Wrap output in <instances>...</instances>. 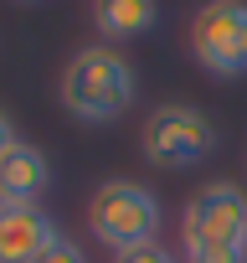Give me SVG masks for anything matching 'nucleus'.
Wrapping results in <instances>:
<instances>
[{
	"label": "nucleus",
	"mask_w": 247,
	"mask_h": 263,
	"mask_svg": "<svg viewBox=\"0 0 247 263\" xmlns=\"http://www.w3.org/2000/svg\"><path fill=\"white\" fill-rule=\"evenodd\" d=\"M186 263H247V196L232 181L201 186L180 212Z\"/></svg>",
	"instance_id": "1"
},
{
	"label": "nucleus",
	"mask_w": 247,
	"mask_h": 263,
	"mask_svg": "<svg viewBox=\"0 0 247 263\" xmlns=\"http://www.w3.org/2000/svg\"><path fill=\"white\" fill-rule=\"evenodd\" d=\"M57 93H62V108L77 124H113V119L129 114L139 83H134V67L113 47H83V52L67 57Z\"/></svg>",
	"instance_id": "2"
},
{
	"label": "nucleus",
	"mask_w": 247,
	"mask_h": 263,
	"mask_svg": "<svg viewBox=\"0 0 247 263\" xmlns=\"http://www.w3.org/2000/svg\"><path fill=\"white\" fill-rule=\"evenodd\" d=\"M160 222H165V206L160 196L145 186V181H103L93 196H88V232L113 248V253H129V248H145L160 237Z\"/></svg>",
	"instance_id": "3"
},
{
	"label": "nucleus",
	"mask_w": 247,
	"mask_h": 263,
	"mask_svg": "<svg viewBox=\"0 0 247 263\" xmlns=\"http://www.w3.org/2000/svg\"><path fill=\"white\" fill-rule=\"evenodd\" d=\"M216 140H221L216 124H211L201 108H191V103H165V108H155V114L145 119V135H139L145 160L160 165V171H191V165L211 160Z\"/></svg>",
	"instance_id": "4"
},
{
	"label": "nucleus",
	"mask_w": 247,
	"mask_h": 263,
	"mask_svg": "<svg viewBox=\"0 0 247 263\" xmlns=\"http://www.w3.org/2000/svg\"><path fill=\"white\" fill-rule=\"evenodd\" d=\"M191 57L211 78H247V0H206L191 21Z\"/></svg>",
	"instance_id": "5"
},
{
	"label": "nucleus",
	"mask_w": 247,
	"mask_h": 263,
	"mask_svg": "<svg viewBox=\"0 0 247 263\" xmlns=\"http://www.w3.org/2000/svg\"><path fill=\"white\" fill-rule=\"evenodd\" d=\"M57 237L62 232H57V222L42 206L0 201V263H36Z\"/></svg>",
	"instance_id": "6"
},
{
	"label": "nucleus",
	"mask_w": 247,
	"mask_h": 263,
	"mask_svg": "<svg viewBox=\"0 0 247 263\" xmlns=\"http://www.w3.org/2000/svg\"><path fill=\"white\" fill-rule=\"evenodd\" d=\"M52 186V165L36 145L16 140L6 155H0V201L16 206H42V191Z\"/></svg>",
	"instance_id": "7"
},
{
	"label": "nucleus",
	"mask_w": 247,
	"mask_h": 263,
	"mask_svg": "<svg viewBox=\"0 0 247 263\" xmlns=\"http://www.w3.org/2000/svg\"><path fill=\"white\" fill-rule=\"evenodd\" d=\"M155 21H160V6H155V0H93V26H98L108 42H134V36H145Z\"/></svg>",
	"instance_id": "8"
},
{
	"label": "nucleus",
	"mask_w": 247,
	"mask_h": 263,
	"mask_svg": "<svg viewBox=\"0 0 247 263\" xmlns=\"http://www.w3.org/2000/svg\"><path fill=\"white\" fill-rule=\"evenodd\" d=\"M113 263H180V258H175V253H170V248H165V242L155 237V242H145V248H129V253H113Z\"/></svg>",
	"instance_id": "9"
},
{
	"label": "nucleus",
	"mask_w": 247,
	"mask_h": 263,
	"mask_svg": "<svg viewBox=\"0 0 247 263\" xmlns=\"http://www.w3.org/2000/svg\"><path fill=\"white\" fill-rule=\"evenodd\" d=\"M36 263H88V253H83L72 237H57V242H52V248H47Z\"/></svg>",
	"instance_id": "10"
},
{
	"label": "nucleus",
	"mask_w": 247,
	"mask_h": 263,
	"mask_svg": "<svg viewBox=\"0 0 247 263\" xmlns=\"http://www.w3.org/2000/svg\"><path fill=\"white\" fill-rule=\"evenodd\" d=\"M16 140H21V135H16V124H11V114L0 108V155H6V150H11Z\"/></svg>",
	"instance_id": "11"
}]
</instances>
